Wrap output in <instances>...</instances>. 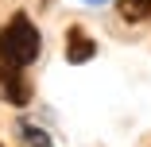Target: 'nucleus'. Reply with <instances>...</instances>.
I'll list each match as a JSON object with an SVG mask.
<instances>
[{
	"label": "nucleus",
	"instance_id": "nucleus-6",
	"mask_svg": "<svg viewBox=\"0 0 151 147\" xmlns=\"http://www.w3.org/2000/svg\"><path fill=\"white\" fill-rule=\"evenodd\" d=\"M81 4H109V0H81Z\"/></svg>",
	"mask_w": 151,
	"mask_h": 147
},
{
	"label": "nucleus",
	"instance_id": "nucleus-2",
	"mask_svg": "<svg viewBox=\"0 0 151 147\" xmlns=\"http://www.w3.org/2000/svg\"><path fill=\"white\" fill-rule=\"evenodd\" d=\"M0 97L8 105H19V108L31 101V81L23 77V66L8 62V58H0Z\"/></svg>",
	"mask_w": 151,
	"mask_h": 147
},
{
	"label": "nucleus",
	"instance_id": "nucleus-5",
	"mask_svg": "<svg viewBox=\"0 0 151 147\" xmlns=\"http://www.w3.org/2000/svg\"><path fill=\"white\" fill-rule=\"evenodd\" d=\"M120 16L124 19H151V0H124Z\"/></svg>",
	"mask_w": 151,
	"mask_h": 147
},
{
	"label": "nucleus",
	"instance_id": "nucleus-1",
	"mask_svg": "<svg viewBox=\"0 0 151 147\" xmlns=\"http://www.w3.org/2000/svg\"><path fill=\"white\" fill-rule=\"evenodd\" d=\"M43 54V35L31 23L27 12H16L4 27H0V58H8L16 66H31Z\"/></svg>",
	"mask_w": 151,
	"mask_h": 147
},
{
	"label": "nucleus",
	"instance_id": "nucleus-4",
	"mask_svg": "<svg viewBox=\"0 0 151 147\" xmlns=\"http://www.w3.org/2000/svg\"><path fill=\"white\" fill-rule=\"evenodd\" d=\"M16 132H19V139H23V147H54V139H50L43 128H35L31 120H16Z\"/></svg>",
	"mask_w": 151,
	"mask_h": 147
},
{
	"label": "nucleus",
	"instance_id": "nucleus-3",
	"mask_svg": "<svg viewBox=\"0 0 151 147\" xmlns=\"http://www.w3.org/2000/svg\"><path fill=\"white\" fill-rule=\"evenodd\" d=\"M97 54V39H89L85 35V27H66V62H74V66H85L89 58Z\"/></svg>",
	"mask_w": 151,
	"mask_h": 147
}]
</instances>
